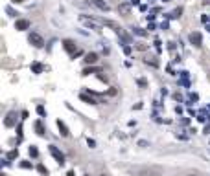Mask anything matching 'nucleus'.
I'll return each instance as SVG.
<instances>
[{"label": "nucleus", "instance_id": "1", "mask_svg": "<svg viewBox=\"0 0 210 176\" xmlns=\"http://www.w3.org/2000/svg\"><path fill=\"white\" fill-rule=\"evenodd\" d=\"M28 40H30V44H33L35 48H42V46H44V40H42V37L39 35V33H30Z\"/></svg>", "mask_w": 210, "mask_h": 176}, {"label": "nucleus", "instance_id": "2", "mask_svg": "<svg viewBox=\"0 0 210 176\" xmlns=\"http://www.w3.org/2000/svg\"><path fill=\"white\" fill-rule=\"evenodd\" d=\"M50 154L55 158V161H57L59 165H63V163H65V156H63V152H61L57 147H55V145H50Z\"/></svg>", "mask_w": 210, "mask_h": 176}, {"label": "nucleus", "instance_id": "3", "mask_svg": "<svg viewBox=\"0 0 210 176\" xmlns=\"http://www.w3.org/2000/svg\"><path fill=\"white\" fill-rule=\"evenodd\" d=\"M188 39H190V42L194 44L195 48H199V46L203 44V39H201V33H199V31H194V33H190V37H188Z\"/></svg>", "mask_w": 210, "mask_h": 176}, {"label": "nucleus", "instance_id": "4", "mask_svg": "<svg viewBox=\"0 0 210 176\" xmlns=\"http://www.w3.org/2000/svg\"><path fill=\"white\" fill-rule=\"evenodd\" d=\"M63 48L68 51V53H72V55H76L77 53V50H76V44L70 40V39H66V40H63Z\"/></svg>", "mask_w": 210, "mask_h": 176}, {"label": "nucleus", "instance_id": "5", "mask_svg": "<svg viewBox=\"0 0 210 176\" xmlns=\"http://www.w3.org/2000/svg\"><path fill=\"white\" fill-rule=\"evenodd\" d=\"M28 28H30V20L28 18H20V20L15 22V29H19V31H24Z\"/></svg>", "mask_w": 210, "mask_h": 176}, {"label": "nucleus", "instance_id": "6", "mask_svg": "<svg viewBox=\"0 0 210 176\" xmlns=\"http://www.w3.org/2000/svg\"><path fill=\"white\" fill-rule=\"evenodd\" d=\"M79 20L83 22V24L85 26H88V28H92V29H99V24H98V22H94V20H91V18H87V17H79Z\"/></svg>", "mask_w": 210, "mask_h": 176}, {"label": "nucleus", "instance_id": "7", "mask_svg": "<svg viewBox=\"0 0 210 176\" xmlns=\"http://www.w3.org/2000/svg\"><path fill=\"white\" fill-rule=\"evenodd\" d=\"M15 123H17V112H9L7 117H6V121H4V125L6 127H13Z\"/></svg>", "mask_w": 210, "mask_h": 176}, {"label": "nucleus", "instance_id": "8", "mask_svg": "<svg viewBox=\"0 0 210 176\" xmlns=\"http://www.w3.org/2000/svg\"><path fill=\"white\" fill-rule=\"evenodd\" d=\"M85 62H87V64L98 62V53H94V51H92V53H87V55H85Z\"/></svg>", "mask_w": 210, "mask_h": 176}, {"label": "nucleus", "instance_id": "9", "mask_svg": "<svg viewBox=\"0 0 210 176\" xmlns=\"http://www.w3.org/2000/svg\"><path fill=\"white\" fill-rule=\"evenodd\" d=\"M57 127H59V130H61V136H65V138H66V136L70 134V132H68V128H66V125L63 123L61 119H57Z\"/></svg>", "mask_w": 210, "mask_h": 176}, {"label": "nucleus", "instance_id": "10", "mask_svg": "<svg viewBox=\"0 0 210 176\" xmlns=\"http://www.w3.org/2000/svg\"><path fill=\"white\" fill-rule=\"evenodd\" d=\"M118 11H120V13H122V15H129V11H131V7H129L127 4H120V6H118Z\"/></svg>", "mask_w": 210, "mask_h": 176}, {"label": "nucleus", "instance_id": "11", "mask_svg": "<svg viewBox=\"0 0 210 176\" xmlns=\"http://www.w3.org/2000/svg\"><path fill=\"white\" fill-rule=\"evenodd\" d=\"M92 2H94L99 9H102V11H109V6H107L105 2H102V0H92Z\"/></svg>", "mask_w": 210, "mask_h": 176}, {"label": "nucleus", "instance_id": "12", "mask_svg": "<svg viewBox=\"0 0 210 176\" xmlns=\"http://www.w3.org/2000/svg\"><path fill=\"white\" fill-rule=\"evenodd\" d=\"M81 99L85 103H88V105H96V101H94V97H91V95H87V94H81Z\"/></svg>", "mask_w": 210, "mask_h": 176}, {"label": "nucleus", "instance_id": "13", "mask_svg": "<svg viewBox=\"0 0 210 176\" xmlns=\"http://www.w3.org/2000/svg\"><path fill=\"white\" fill-rule=\"evenodd\" d=\"M35 130H37V134H39V136H42V134H44V127H42L41 121H37V123H35Z\"/></svg>", "mask_w": 210, "mask_h": 176}, {"label": "nucleus", "instance_id": "14", "mask_svg": "<svg viewBox=\"0 0 210 176\" xmlns=\"http://www.w3.org/2000/svg\"><path fill=\"white\" fill-rule=\"evenodd\" d=\"M37 171H39V172H41L42 176H48V169H46V167H44V165H42V163L39 165V167H37Z\"/></svg>", "mask_w": 210, "mask_h": 176}, {"label": "nucleus", "instance_id": "15", "mask_svg": "<svg viewBox=\"0 0 210 176\" xmlns=\"http://www.w3.org/2000/svg\"><path fill=\"white\" fill-rule=\"evenodd\" d=\"M30 156H33V158H37V156H39V150H37V147H33V145L30 147Z\"/></svg>", "mask_w": 210, "mask_h": 176}, {"label": "nucleus", "instance_id": "16", "mask_svg": "<svg viewBox=\"0 0 210 176\" xmlns=\"http://www.w3.org/2000/svg\"><path fill=\"white\" fill-rule=\"evenodd\" d=\"M94 72H99L98 68H85L83 70V75H91V73H94Z\"/></svg>", "mask_w": 210, "mask_h": 176}, {"label": "nucleus", "instance_id": "17", "mask_svg": "<svg viewBox=\"0 0 210 176\" xmlns=\"http://www.w3.org/2000/svg\"><path fill=\"white\" fill-rule=\"evenodd\" d=\"M19 156V150H11L9 154H7V160H15Z\"/></svg>", "mask_w": 210, "mask_h": 176}, {"label": "nucleus", "instance_id": "18", "mask_svg": "<svg viewBox=\"0 0 210 176\" xmlns=\"http://www.w3.org/2000/svg\"><path fill=\"white\" fill-rule=\"evenodd\" d=\"M20 165H22V167H24V169H30V167H31V163H28V161H22Z\"/></svg>", "mask_w": 210, "mask_h": 176}, {"label": "nucleus", "instance_id": "19", "mask_svg": "<svg viewBox=\"0 0 210 176\" xmlns=\"http://www.w3.org/2000/svg\"><path fill=\"white\" fill-rule=\"evenodd\" d=\"M33 70H35V72H37V73H39V72H41V70H42V68H41V64H33Z\"/></svg>", "mask_w": 210, "mask_h": 176}, {"label": "nucleus", "instance_id": "20", "mask_svg": "<svg viewBox=\"0 0 210 176\" xmlns=\"http://www.w3.org/2000/svg\"><path fill=\"white\" fill-rule=\"evenodd\" d=\"M135 33H138V35H146V31H142L140 28H135Z\"/></svg>", "mask_w": 210, "mask_h": 176}, {"label": "nucleus", "instance_id": "21", "mask_svg": "<svg viewBox=\"0 0 210 176\" xmlns=\"http://www.w3.org/2000/svg\"><path fill=\"white\" fill-rule=\"evenodd\" d=\"M37 112H39L41 116H44V108H42V106H37Z\"/></svg>", "mask_w": 210, "mask_h": 176}, {"label": "nucleus", "instance_id": "22", "mask_svg": "<svg viewBox=\"0 0 210 176\" xmlns=\"http://www.w3.org/2000/svg\"><path fill=\"white\" fill-rule=\"evenodd\" d=\"M13 2H24V0H13Z\"/></svg>", "mask_w": 210, "mask_h": 176}, {"label": "nucleus", "instance_id": "23", "mask_svg": "<svg viewBox=\"0 0 210 176\" xmlns=\"http://www.w3.org/2000/svg\"><path fill=\"white\" fill-rule=\"evenodd\" d=\"M2 176H4V174H2Z\"/></svg>", "mask_w": 210, "mask_h": 176}]
</instances>
